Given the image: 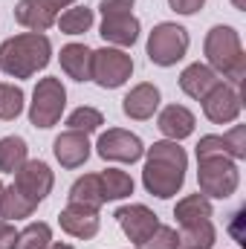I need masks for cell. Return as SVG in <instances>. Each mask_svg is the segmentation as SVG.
<instances>
[{
	"label": "cell",
	"instance_id": "cell-1",
	"mask_svg": "<svg viewBox=\"0 0 246 249\" xmlns=\"http://www.w3.org/2000/svg\"><path fill=\"white\" fill-rule=\"evenodd\" d=\"M188 171V154L180 142L159 139L151 148H145V165H142V186L157 200H171L185 183Z\"/></svg>",
	"mask_w": 246,
	"mask_h": 249
},
{
	"label": "cell",
	"instance_id": "cell-2",
	"mask_svg": "<svg viewBox=\"0 0 246 249\" xmlns=\"http://www.w3.org/2000/svg\"><path fill=\"white\" fill-rule=\"evenodd\" d=\"M53 61V41L44 32H20L0 44V70L9 78H32Z\"/></svg>",
	"mask_w": 246,
	"mask_h": 249
},
{
	"label": "cell",
	"instance_id": "cell-3",
	"mask_svg": "<svg viewBox=\"0 0 246 249\" xmlns=\"http://www.w3.org/2000/svg\"><path fill=\"white\" fill-rule=\"evenodd\" d=\"M203 53H206V64L226 78V84L241 87L246 78V53L241 44V32L229 23H217L206 32L203 38Z\"/></svg>",
	"mask_w": 246,
	"mask_h": 249
},
{
	"label": "cell",
	"instance_id": "cell-4",
	"mask_svg": "<svg viewBox=\"0 0 246 249\" xmlns=\"http://www.w3.org/2000/svg\"><path fill=\"white\" fill-rule=\"evenodd\" d=\"M197 186L209 200H229L241 186V168L232 157H203L197 160Z\"/></svg>",
	"mask_w": 246,
	"mask_h": 249
},
{
	"label": "cell",
	"instance_id": "cell-5",
	"mask_svg": "<svg viewBox=\"0 0 246 249\" xmlns=\"http://www.w3.org/2000/svg\"><path fill=\"white\" fill-rule=\"evenodd\" d=\"M64 107H67V87L61 84V78L47 75L38 78L35 90H32V102H29V124L38 130H50L61 122Z\"/></svg>",
	"mask_w": 246,
	"mask_h": 249
},
{
	"label": "cell",
	"instance_id": "cell-6",
	"mask_svg": "<svg viewBox=\"0 0 246 249\" xmlns=\"http://www.w3.org/2000/svg\"><path fill=\"white\" fill-rule=\"evenodd\" d=\"M188 47H191L188 29L174 23V20H162L151 29L145 53H148V61L157 64V67H174L177 61L185 58Z\"/></svg>",
	"mask_w": 246,
	"mask_h": 249
},
{
	"label": "cell",
	"instance_id": "cell-7",
	"mask_svg": "<svg viewBox=\"0 0 246 249\" xmlns=\"http://www.w3.org/2000/svg\"><path fill=\"white\" fill-rule=\"evenodd\" d=\"M130 75H133V58L124 50H116V47L93 50L90 81H96L102 90H119L130 81Z\"/></svg>",
	"mask_w": 246,
	"mask_h": 249
},
{
	"label": "cell",
	"instance_id": "cell-8",
	"mask_svg": "<svg viewBox=\"0 0 246 249\" xmlns=\"http://www.w3.org/2000/svg\"><path fill=\"white\" fill-rule=\"evenodd\" d=\"M96 154L105 160V162H122V165H133L145 157V142L124 130V127H107L99 139H96Z\"/></svg>",
	"mask_w": 246,
	"mask_h": 249
},
{
	"label": "cell",
	"instance_id": "cell-9",
	"mask_svg": "<svg viewBox=\"0 0 246 249\" xmlns=\"http://www.w3.org/2000/svg\"><path fill=\"white\" fill-rule=\"evenodd\" d=\"M12 186L18 188V194H23L29 203L41 206V203L53 194L55 174H53V168H50L44 160H26V162L15 171V183H12Z\"/></svg>",
	"mask_w": 246,
	"mask_h": 249
},
{
	"label": "cell",
	"instance_id": "cell-10",
	"mask_svg": "<svg viewBox=\"0 0 246 249\" xmlns=\"http://www.w3.org/2000/svg\"><path fill=\"white\" fill-rule=\"evenodd\" d=\"M244 110V96L235 84H226L220 81L206 99H203V116L209 119L211 124H232L238 122Z\"/></svg>",
	"mask_w": 246,
	"mask_h": 249
},
{
	"label": "cell",
	"instance_id": "cell-11",
	"mask_svg": "<svg viewBox=\"0 0 246 249\" xmlns=\"http://www.w3.org/2000/svg\"><path fill=\"white\" fill-rule=\"evenodd\" d=\"M116 223L119 229L124 232L127 241H133V247L139 241H145L157 226H159V214L154 209H148L145 203H127V206H119L116 209Z\"/></svg>",
	"mask_w": 246,
	"mask_h": 249
},
{
	"label": "cell",
	"instance_id": "cell-12",
	"mask_svg": "<svg viewBox=\"0 0 246 249\" xmlns=\"http://www.w3.org/2000/svg\"><path fill=\"white\" fill-rule=\"evenodd\" d=\"M58 223H61V232H67L70 238H78V241H90L99 235L102 229V214L99 209L93 206H81V203H67L58 214Z\"/></svg>",
	"mask_w": 246,
	"mask_h": 249
},
{
	"label": "cell",
	"instance_id": "cell-13",
	"mask_svg": "<svg viewBox=\"0 0 246 249\" xmlns=\"http://www.w3.org/2000/svg\"><path fill=\"white\" fill-rule=\"evenodd\" d=\"M159 102H162V93L157 84L151 81H139L136 87H130L122 99V113L133 122H148L154 119V113L159 110Z\"/></svg>",
	"mask_w": 246,
	"mask_h": 249
},
{
	"label": "cell",
	"instance_id": "cell-14",
	"mask_svg": "<svg viewBox=\"0 0 246 249\" xmlns=\"http://www.w3.org/2000/svg\"><path fill=\"white\" fill-rule=\"evenodd\" d=\"M53 154H55V160H58L61 168L75 171V168H81V165L90 160V154H93L90 136H87V133H78V130H64V133L55 136V142H53Z\"/></svg>",
	"mask_w": 246,
	"mask_h": 249
},
{
	"label": "cell",
	"instance_id": "cell-15",
	"mask_svg": "<svg viewBox=\"0 0 246 249\" xmlns=\"http://www.w3.org/2000/svg\"><path fill=\"white\" fill-rule=\"evenodd\" d=\"M139 32H142V23L133 12H124V15H107L102 18V26H99V35L105 38L107 47H116V50H127L139 41Z\"/></svg>",
	"mask_w": 246,
	"mask_h": 249
},
{
	"label": "cell",
	"instance_id": "cell-16",
	"mask_svg": "<svg viewBox=\"0 0 246 249\" xmlns=\"http://www.w3.org/2000/svg\"><path fill=\"white\" fill-rule=\"evenodd\" d=\"M194 124H197V116L185 107V105H165L159 113H157V127L165 139L171 142H183L194 133Z\"/></svg>",
	"mask_w": 246,
	"mask_h": 249
},
{
	"label": "cell",
	"instance_id": "cell-17",
	"mask_svg": "<svg viewBox=\"0 0 246 249\" xmlns=\"http://www.w3.org/2000/svg\"><path fill=\"white\" fill-rule=\"evenodd\" d=\"M220 81L223 78L209 64H200V61L188 64L183 72H180V90H183L188 99H194V102H203Z\"/></svg>",
	"mask_w": 246,
	"mask_h": 249
},
{
	"label": "cell",
	"instance_id": "cell-18",
	"mask_svg": "<svg viewBox=\"0 0 246 249\" xmlns=\"http://www.w3.org/2000/svg\"><path fill=\"white\" fill-rule=\"evenodd\" d=\"M15 20H18L23 29H29V32H47V29L55 26L58 15H55L47 3H41V0H18V6H15Z\"/></svg>",
	"mask_w": 246,
	"mask_h": 249
},
{
	"label": "cell",
	"instance_id": "cell-19",
	"mask_svg": "<svg viewBox=\"0 0 246 249\" xmlns=\"http://www.w3.org/2000/svg\"><path fill=\"white\" fill-rule=\"evenodd\" d=\"M58 61H61V70H64L67 78H72L78 84L90 81V72H93V50L87 44H67V47H61Z\"/></svg>",
	"mask_w": 246,
	"mask_h": 249
},
{
	"label": "cell",
	"instance_id": "cell-20",
	"mask_svg": "<svg viewBox=\"0 0 246 249\" xmlns=\"http://www.w3.org/2000/svg\"><path fill=\"white\" fill-rule=\"evenodd\" d=\"M174 217L180 226H188V223H200V220H211L214 217V209H211V200L206 194H185L183 200H177L174 206Z\"/></svg>",
	"mask_w": 246,
	"mask_h": 249
},
{
	"label": "cell",
	"instance_id": "cell-21",
	"mask_svg": "<svg viewBox=\"0 0 246 249\" xmlns=\"http://www.w3.org/2000/svg\"><path fill=\"white\" fill-rule=\"evenodd\" d=\"M217 244V229L211 220L188 223L177 232V249H211Z\"/></svg>",
	"mask_w": 246,
	"mask_h": 249
},
{
	"label": "cell",
	"instance_id": "cell-22",
	"mask_svg": "<svg viewBox=\"0 0 246 249\" xmlns=\"http://www.w3.org/2000/svg\"><path fill=\"white\" fill-rule=\"evenodd\" d=\"M70 203H81V206H93L102 209L105 206V194H102V180L99 174H84L70 186Z\"/></svg>",
	"mask_w": 246,
	"mask_h": 249
},
{
	"label": "cell",
	"instance_id": "cell-23",
	"mask_svg": "<svg viewBox=\"0 0 246 249\" xmlns=\"http://www.w3.org/2000/svg\"><path fill=\"white\" fill-rule=\"evenodd\" d=\"M29 160V145L23 136H3L0 139V171L15 174Z\"/></svg>",
	"mask_w": 246,
	"mask_h": 249
},
{
	"label": "cell",
	"instance_id": "cell-24",
	"mask_svg": "<svg viewBox=\"0 0 246 249\" xmlns=\"http://www.w3.org/2000/svg\"><path fill=\"white\" fill-rule=\"evenodd\" d=\"M93 23H96V15H93L90 6H70V9H64L61 12V18L55 20V26L61 29L64 35H72V38L90 32Z\"/></svg>",
	"mask_w": 246,
	"mask_h": 249
},
{
	"label": "cell",
	"instance_id": "cell-25",
	"mask_svg": "<svg viewBox=\"0 0 246 249\" xmlns=\"http://www.w3.org/2000/svg\"><path fill=\"white\" fill-rule=\"evenodd\" d=\"M35 203H29L23 194H18L15 186H3L0 194V217L3 220H23V217H32L35 214Z\"/></svg>",
	"mask_w": 246,
	"mask_h": 249
},
{
	"label": "cell",
	"instance_id": "cell-26",
	"mask_svg": "<svg viewBox=\"0 0 246 249\" xmlns=\"http://www.w3.org/2000/svg\"><path fill=\"white\" fill-rule=\"evenodd\" d=\"M102 180V194H105V203H113V200H124L133 194V180L127 171H119V168H107L99 174Z\"/></svg>",
	"mask_w": 246,
	"mask_h": 249
},
{
	"label": "cell",
	"instance_id": "cell-27",
	"mask_svg": "<svg viewBox=\"0 0 246 249\" xmlns=\"http://www.w3.org/2000/svg\"><path fill=\"white\" fill-rule=\"evenodd\" d=\"M53 244V226L44 220H32L23 229H18V247L15 249H47Z\"/></svg>",
	"mask_w": 246,
	"mask_h": 249
},
{
	"label": "cell",
	"instance_id": "cell-28",
	"mask_svg": "<svg viewBox=\"0 0 246 249\" xmlns=\"http://www.w3.org/2000/svg\"><path fill=\"white\" fill-rule=\"evenodd\" d=\"M26 107V96L18 84L0 81V122H15Z\"/></svg>",
	"mask_w": 246,
	"mask_h": 249
},
{
	"label": "cell",
	"instance_id": "cell-29",
	"mask_svg": "<svg viewBox=\"0 0 246 249\" xmlns=\"http://www.w3.org/2000/svg\"><path fill=\"white\" fill-rule=\"evenodd\" d=\"M67 130H78V133H96L102 124H105V113L102 110H96V107H90V105H81V107H75L70 116H67Z\"/></svg>",
	"mask_w": 246,
	"mask_h": 249
},
{
	"label": "cell",
	"instance_id": "cell-30",
	"mask_svg": "<svg viewBox=\"0 0 246 249\" xmlns=\"http://www.w3.org/2000/svg\"><path fill=\"white\" fill-rule=\"evenodd\" d=\"M136 249H177V229L174 226H157L145 241H139Z\"/></svg>",
	"mask_w": 246,
	"mask_h": 249
},
{
	"label": "cell",
	"instance_id": "cell-31",
	"mask_svg": "<svg viewBox=\"0 0 246 249\" xmlns=\"http://www.w3.org/2000/svg\"><path fill=\"white\" fill-rule=\"evenodd\" d=\"M223 145H226V154L238 162L246 160V124H235L232 130L223 133Z\"/></svg>",
	"mask_w": 246,
	"mask_h": 249
},
{
	"label": "cell",
	"instance_id": "cell-32",
	"mask_svg": "<svg viewBox=\"0 0 246 249\" xmlns=\"http://www.w3.org/2000/svg\"><path fill=\"white\" fill-rule=\"evenodd\" d=\"M133 6H136V0H102V3H99V12H102V18H107V15L133 12Z\"/></svg>",
	"mask_w": 246,
	"mask_h": 249
},
{
	"label": "cell",
	"instance_id": "cell-33",
	"mask_svg": "<svg viewBox=\"0 0 246 249\" xmlns=\"http://www.w3.org/2000/svg\"><path fill=\"white\" fill-rule=\"evenodd\" d=\"M18 247V229L12 220L0 217V249H15Z\"/></svg>",
	"mask_w": 246,
	"mask_h": 249
},
{
	"label": "cell",
	"instance_id": "cell-34",
	"mask_svg": "<svg viewBox=\"0 0 246 249\" xmlns=\"http://www.w3.org/2000/svg\"><path fill=\"white\" fill-rule=\"evenodd\" d=\"M168 6H171V12H177V15H197L203 6H206V0H168Z\"/></svg>",
	"mask_w": 246,
	"mask_h": 249
},
{
	"label": "cell",
	"instance_id": "cell-35",
	"mask_svg": "<svg viewBox=\"0 0 246 249\" xmlns=\"http://www.w3.org/2000/svg\"><path fill=\"white\" fill-rule=\"evenodd\" d=\"M41 3H47L55 15L61 12V9H70V6H75V0H41Z\"/></svg>",
	"mask_w": 246,
	"mask_h": 249
},
{
	"label": "cell",
	"instance_id": "cell-36",
	"mask_svg": "<svg viewBox=\"0 0 246 249\" xmlns=\"http://www.w3.org/2000/svg\"><path fill=\"white\" fill-rule=\"evenodd\" d=\"M47 249H75V247H72V244H67V241H53Z\"/></svg>",
	"mask_w": 246,
	"mask_h": 249
},
{
	"label": "cell",
	"instance_id": "cell-37",
	"mask_svg": "<svg viewBox=\"0 0 246 249\" xmlns=\"http://www.w3.org/2000/svg\"><path fill=\"white\" fill-rule=\"evenodd\" d=\"M232 6H235L238 12H246V0H232Z\"/></svg>",
	"mask_w": 246,
	"mask_h": 249
},
{
	"label": "cell",
	"instance_id": "cell-38",
	"mask_svg": "<svg viewBox=\"0 0 246 249\" xmlns=\"http://www.w3.org/2000/svg\"><path fill=\"white\" fill-rule=\"evenodd\" d=\"M0 194H3V183H0Z\"/></svg>",
	"mask_w": 246,
	"mask_h": 249
}]
</instances>
